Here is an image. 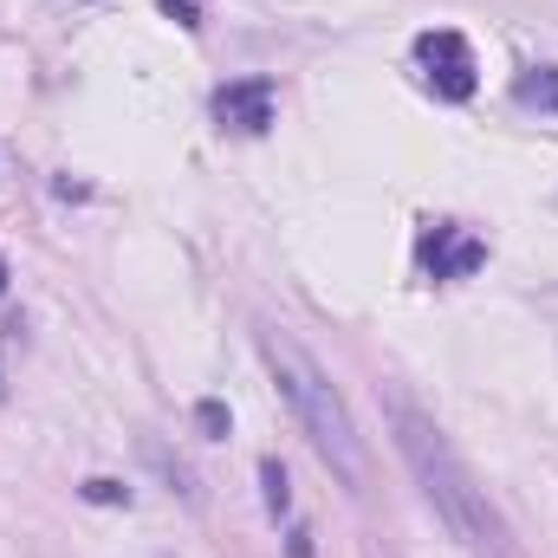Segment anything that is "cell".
Instances as JSON below:
<instances>
[{"label":"cell","mask_w":558,"mask_h":558,"mask_svg":"<svg viewBox=\"0 0 558 558\" xmlns=\"http://www.w3.org/2000/svg\"><path fill=\"white\" fill-rule=\"evenodd\" d=\"M85 500H98V507H118V500H131V487H118V481H85Z\"/></svg>","instance_id":"ba28073f"},{"label":"cell","mask_w":558,"mask_h":558,"mask_svg":"<svg viewBox=\"0 0 558 558\" xmlns=\"http://www.w3.org/2000/svg\"><path fill=\"white\" fill-rule=\"evenodd\" d=\"M487 267V241H474L454 221H428L422 228V274L428 279H468Z\"/></svg>","instance_id":"277c9868"},{"label":"cell","mask_w":558,"mask_h":558,"mask_svg":"<svg viewBox=\"0 0 558 558\" xmlns=\"http://www.w3.org/2000/svg\"><path fill=\"white\" fill-rule=\"evenodd\" d=\"M274 78H228L215 92V124L221 131H241V137H260L274 124Z\"/></svg>","instance_id":"5b68a950"},{"label":"cell","mask_w":558,"mask_h":558,"mask_svg":"<svg viewBox=\"0 0 558 558\" xmlns=\"http://www.w3.org/2000/svg\"><path fill=\"white\" fill-rule=\"evenodd\" d=\"M195 416H202V428H208V435H228V410H221V403H202Z\"/></svg>","instance_id":"9c48e42d"},{"label":"cell","mask_w":558,"mask_h":558,"mask_svg":"<svg viewBox=\"0 0 558 558\" xmlns=\"http://www.w3.org/2000/svg\"><path fill=\"white\" fill-rule=\"evenodd\" d=\"M260 357H267V371H274L279 397H286V410L299 422V435L312 441V454L357 494L364 481H371V461H364V435H357V422L344 410V397H338V384L318 371V357L299 344V338H286L279 325H260Z\"/></svg>","instance_id":"7a4b0ae2"},{"label":"cell","mask_w":558,"mask_h":558,"mask_svg":"<svg viewBox=\"0 0 558 558\" xmlns=\"http://www.w3.org/2000/svg\"><path fill=\"white\" fill-rule=\"evenodd\" d=\"M0 292H7V260H0Z\"/></svg>","instance_id":"8fae6325"},{"label":"cell","mask_w":558,"mask_h":558,"mask_svg":"<svg viewBox=\"0 0 558 558\" xmlns=\"http://www.w3.org/2000/svg\"><path fill=\"white\" fill-rule=\"evenodd\" d=\"M260 487H267V513H286V507H292V494H286V468H279L274 454H267V461H260Z\"/></svg>","instance_id":"52a82bcc"},{"label":"cell","mask_w":558,"mask_h":558,"mask_svg":"<svg viewBox=\"0 0 558 558\" xmlns=\"http://www.w3.org/2000/svg\"><path fill=\"white\" fill-rule=\"evenodd\" d=\"M162 7H169V13H175L182 26H202V13H195V0H162Z\"/></svg>","instance_id":"30bf717a"},{"label":"cell","mask_w":558,"mask_h":558,"mask_svg":"<svg viewBox=\"0 0 558 558\" xmlns=\"http://www.w3.org/2000/svg\"><path fill=\"white\" fill-rule=\"evenodd\" d=\"M390 428H397V454L410 461V474H416L428 513H435V520L468 546V553L513 558V533H507V520H500L494 494H487V487L474 481V468L454 454V441L441 435V422L422 416L410 397H390Z\"/></svg>","instance_id":"6da1fadb"},{"label":"cell","mask_w":558,"mask_h":558,"mask_svg":"<svg viewBox=\"0 0 558 558\" xmlns=\"http://www.w3.org/2000/svg\"><path fill=\"white\" fill-rule=\"evenodd\" d=\"M416 65H422V85H428L435 98H448V105L474 98V85H481L474 46H468L461 33H448V26H435V33H422L416 39Z\"/></svg>","instance_id":"3957f363"},{"label":"cell","mask_w":558,"mask_h":558,"mask_svg":"<svg viewBox=\"0 0 558 558\" xmlns=\"http://www.w3.org/2000/svg\"><path fill=\"white\" fill-rule=\"evenodd\" d=\"M513 98H520L526 111H553L558 118V65H533V72H520Z\"/></svg>","instance_id":"8992f818"}]
</instances>
